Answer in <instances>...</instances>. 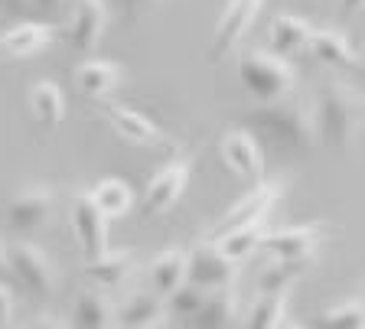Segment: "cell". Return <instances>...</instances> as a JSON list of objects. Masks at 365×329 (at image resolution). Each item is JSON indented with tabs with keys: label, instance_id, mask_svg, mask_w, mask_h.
<instances>
[{
	"label": "cell",
	"instance_id": "cell-22",
	"mask_svg": "<svg viewBox=\"0 0 365 329\" xmlns=\"http://www.w3.org/2000/svg\"><path fill=\"white\" fill-rule=\"evenodd\" d=\"M26 105H30L39 127H59L62 118H66V95H62V88L56 82H49V78H39L36 85H30Z\"/></svg>",
	"mask_w": 365,
	"mask_h": 329
},
{
	"label": "cell",
	"instance_id": "cell-23",
	"mask_svg": "<svg viewBox=\"0 0 365 329\" xmlns=\"http://www.w3.org/2000/svg\"><path fill=\"white\" fill-rule=\"evenodd\" d=\"M114 323V303L101 287H88L76 297V329H108Z\"/></svg>",
	"mask_w": 365,
	"mask_h": 329
},
{
	"label": "cell",
	"instance_id": "cell-31",
	"mask_svg": "<svg viewBox=\"0 0 365 329\" xmlns=\"http://www.w3.org/2000/svg\"><path fill=\"white\" fill-rule=\"evenodd\" d=\"M30 7H33V10H39V14L62 16V14H68V7H72V0H30Z\"/></svg>",
	"mask_w": 365,
	"mask_h": 329
},
{
	"label": "cell",
	"instance_id": "cell-1",
	"mask_svg": "<svg viewBox=\"0 0 365 329\" xmlns=\"http://www.w3.org/2000/svg\"><path fill=\"white\" fill-rule=\"evenodd\" d=\"M362 95L359 88L346 82H327L319 88L313 121H317V137L333 150H346L362 130Z\"/></svg>",
	"mask_w": 365,
	"mask_h": 329
},
{
	"label": "cell",
	"instance_id": "cell-35",
	"mask_svg": "<svg viewBox=\"0 0 365 329\" xmlns=\"http://www.w3.org/2000/svg\"><path fill=\"white\" fill-rule=\"evenodd\" d=\"M20 329H68V326L62 320H56V316H39V320L26 323V326H20Z\"/></svg>",
	"mask_w": 365,
	"mask_h": 329
},
{
	"label": "cell",
	"instance_id": "cell-32",
	"mask_svg": "<svg viewBox=\"0 0 365 329\" xmlns=\"http://www.w3.org/2000/svg\"><path fill=\"white\" fill-rule=\"evenodd\" d=\"M30 0H0V16H14V20H23L30 16Z\"/></svg>",
	"mask_w": 365,
	"mask_h": 329
},
{
	"label": "cell",
	"instance_id": "cell-10",
	"mask_svg": "<svg viewBox=\"0 0 365 329\" xmlns=\"http://www.w3.org/2000/svg\"><path fill=\"white\" fill-rule=\"evenodd\" d=\"M108 219L95 202H91L88 192H78L68 209V225H72V235H76V245L82 248L85 258H95L108 248Z\"/></svg>",
	"mask_w": 365,
	"mask_h": 329
},
{
	"label": "cell",
	"instance_id": "cell-5",
	"mask_svg": "<svg viewBox=\"0 0 365 329\" xmlns=\"http://www.w3.org/2000/svg\"><path fill=\"white\" fill-rule=\"evenodd\" d=\"M261 7H264V0H228L215 20L212 39H209V62H222L228 53H235L251 24L258 20Z\"/></svg>",
	"mask_w": 365,
	"mask_h": 329
},
{
	"label": "cell",
	"instance_id": "cell-19",
	"mask_svg": "<svg viewBox=\"0 0 365 329\" xmlns=\"http://www.w3.org/2000/svg\"><path fill=\"white\" fill-rule=\"evenodd\" d=\"M192 329H232L238 323V291L235 287H215L205 291V300L190 316Z\"/></svg>",
	"mask_w": 365,
	"mask_h": 329
},
{
	"label": "cell",
	"instance_id": "cell-2",
	"mask_svg": "<svg viewBox=\"0 0 365 329\" xmlns=\"http://www.w3.org/2000/svg\"><path fill=\"white\" fill-rule=\"evenodd\" d=\"M251 127L264 130L271 140L290 150H310L317 144V121H313V105L304 95H287L281 101L261 105L248 115Z\"/></svg>",
	"mask_w": 365,
	"mask_h": 329
},
{
	"label": "cell",
	"instance_id": "cell-3",
	"mask_svg": "<svg viewBox=\"0 0 365 329\" xmlns=\"http://www.w3.org/2000/svg\"><path fill=\"white\" fill-rule=\"evenodd\" d=\"M238 78L248 88V95L261 105L281 101L287 95H294L297 88V69L290 66V59L274 56L271 49H245L238 53Z\"/></svg>",
	"mask_w": 365,
	"mask_h": 329
},
{
	"label": "cell",
	"instance_id": "cell-7",
	"mask_svg": "<svg viewBox=\"0 0 365 329\" xmlns=\"http://www.w3.org/2000/svg\"><path fill=\"white\" fill-rule=\"evenodd\" d=\"M7 268L16 281L26 287V293L33 297H49L56 291V271L46 258V251L33 241H14L7 248Z\"/></svg>",
	"mask_w": 365,
	"mask_h": 329
},
{
	"label": "cell",
	"instance_id": "cell-18",
	"mask_svg": "<svg viewBox=\"0 0 365 329\" xmlns=\"http://www.w3.org/2000/svg\"><path fill=\"white\" fill-rule=\"evenodd\" d=\"M137 274V254L134 251H101L95 254V258H88V264H85V277H88L95 287H124V283H130V277Z\"/></svg>",
	"mask_w": 365,
	"mask_h": 329
},
{
	"label": "cell",
	"instance_id": "cell-14",
	"mask_svg": "<svg viewBox=\"0 0 365 329\" xmlns=\"http://www.w3.org/2000/svg\"><path fill=\"white\" fill-rule=\"evenodd\" d=\"M317 62L329 66V69L342 72V75H356L362 72V59H359L356 46H352L349 39L342 36L339 30H329V26H319V30H310V39H307V49Z\"/></svg>",
	"mask_w": 365,
	"mask_h": 329
},
{
	"label": "cell",
	"instance_id": "cell-21",
	"mask_svg": "<svg viewBox=\"0 0 365 329\" xmlns=\"http://www.w3.org/2000/svg\"><path fill=\"white\" fill-rule=\"evenodd\" d=\"M313 26L307 24L304 16L294 14H277L271 20V30H267V46L274 56L290 59V56H300L307 49V39H310Z\"/></svg>",
	"mask_w": 365,
	"mask_h": 329
},
{
	"label": "cell",
	"instance_id": "cell-11",
	"mask_svg": "<svg viewBox=\"0 0 365 329\" xmlns=\"http://www.w3.org/2000/svg\"><path fill=\"white\" fill-rule=\"evenodd\" d=\"M190 173H192V163L190 160H170L167 167L160 169L157 177L147 183L144 189V215L157 219V215H167L176 202L182 199V192L190 186Z\"/></svg>",
	"mask_w": 365,
	"mask_h": 329
},
{
	"label": "cell",
	"instance_id": "cell-25",
	"mask_svg": "<svg viewBox=\"0 0 365 329\" xmlns=\"http://www.w3.org/2000/svg\"><path fill=\"white\" fill-rule=\"evenodd\" d=\"M88 196L108 219H121V215H128L130 209H134V192H130V186L124 183L121 177L98 179V183L88 189Z\"/></svg>",
	"mask_w": 365,
	"mask_h": 329
},
{
	"label": "cell",
	"instance_id": "cell-17",
	"mask_svg": "<svg viewBox=\"0 0 365 329\" xmlns=\"http://www.w3.org/2000/svg\"><path fill=\"white\" fill-rule=\"evenodd\" d=\"M167 320V303L153 291H137L121 306H114V326L124 329H160Z\"/></svg>",
	"mask_w": 365,
	"mask_h": 329
},
{
	"label": "cell",
	"instance_id": "cell-30",
	"mask_svg": "<svg viewBox=\"0 0 365 329\" xmlns=\"http://www.w3.org/2000/svg\"><path fill=\"white\" fill-rule=\"evenodd\" d=\"M202 300H205V287L182 281L180 287L170 293V297H163V303H167V316H180V320H190V316L196 313L199 306H202Z\"/></svg>",
	"mask_w": 365,
	"mask_h": 329
},
{
	"label": "cell",
	"instance_id": "cell-33",
	"mask_svg": "<svg viewBox=\"0 0 365 329\" xmlns=\"http://www.w3.org/2000/svg\"><path fill=\"white\" fill-rule=\"evenodd\" d=\"M153 7H160V0H121V10L128 20H137L144 10H153Z\"/></svg>",
	"mask_w": 365,
	"mask_h": 329
},
{
	"label": "cell",
	"instance_id": "cell-39",
	"mask_svg": "<svg viewBox=\"0 0 365 329\" xmlns=\"http://www.w3.org/2000/svg\"><path fill=\"white\" fill-rule=\"evenodd\" d=\"M108 329H124V326H114V323H111V326H108Z\"/></svg>",
	"mask_w": 365,
	"mask_h": 329
},
{
	"label": "cell",
	"instance_id": "cell-37",
	"mask_svg": "<svg viewBox=\"0 0 365 329\" xmlns=\"http://www.w3.org/2000/svg\"><path fill=\"white\" fill-rule=\"evenodd\" d=\"M274 329H304V326H300V323H294V320H287V316H284V320L277 323V326H274Z\"/></svg>",
	"mask_w": 365,
	"mask_h": 329
},
{
	"label": "cell",
	"instance_id": "cell-36",
	"mask_svg": "<svg viewBox=\"0 0 365 329\" xmlns=\"http://www.w3.org/2000/svg\"><path fill=\"white\" fill-rule=\"evenodd\" d=\"M359 7H362V0H342L339 14H342V16H352V14H356V10H359Z\"/></svg>",
	"mask_w": 365,
	"mask_h": 329
},
{
	"label": "cell",
	"instance_id": "cell-20",
	"mask_svg": "<svg viewBox=\"0 0 365 329\" xmlns=\"http://www.w3.org/2000/svg\"><path fill=\"white\" fill-rule=\"evenodd\" d=\"M121 82V66L111 59H82L76 66V88L85 98H108Z\"/></svg>",
	"mask_w": 365,
	"mask_h": 329
},
{
	"label": "cell",
	"instance_id": "cell-24",
	"mask_svg": "<svg viewBox=\"0 0 365 329\" xmlns=\"http://www.w3.org/2000/svg\"><path fill=\"white\" fill-rule=\"evenodd\" d=\"M182 281H186V251L180 248L160 251L150 264V291L160 297H170Z\"/></svg>",
	"mask_w": 365,
	"mask_h": 329
},
{
	"label": "cell",
	"instance_id": "cell-4",
	"mask_svg": "<svg viewBox=\"0 0 365 329\" xmlns=\"http://www.w3.org/2000/svg\"><path fill=\"white\" fill-rule=\"evenodd\" d=\"M281 196H284L281 179H264V183H258L255 189H248L242 199L232 202V206L222 212V219L209 229V238H222V235H228V231L245 229V225L264 222L267 215H271V209L281 202Z\"/></svg>",
	"mask_w": 365,
	"mask_h": 329
},
{
	"label": "cell",
	"instance_id": "cell-6",
	"mask_svg": "<svg viewBox=\"0 0 365 329\" xmlns=\"http://www.w3.org/2000/svg\"><path fill=\"white\" fill-rule=\"evenodd\" d=\"M327 238L323 225H294V229H274L264 231L258 241V251L267 258L281 261H300V264H313L317 251Z\"/></svg>",
	"mask_w": 365,
	"mask_h": 329
},
{
	"label": "cell",
	"instance_id": "cell-13",
	"mask_svg": "<svg viewBox=\"0 0 365 329\" xmlns=\"http://www.w3.org/2000/svg\"><path fill=\"white\" fill-rule=\"evenodd\" d=\"M56 39V26L46 20H16L10 30L0 33V66L39 56Z\"/></svg>",
	"mask_w": 365,
	"mask_h": 329
},
{
	"label": "cell",
	"instance_id": "cell-38",
	"mask_svg": "<svg viewBox=\"0 0 365 329\" xmlns=\"http://www.w3.org/2000/svg\"><path fill=\"white\" fill-rule=\"evenodd\" d=\"M7 268V248H4V241H0V271Z\"/></svg>",
	"mask_w": 365,
	"mask_h": 329
},
{
	"label": "cell",
	"instance_id": "cell-15",
	"mask_svg": "<svg viewBox=\"0 0 365 329\" xmlns=\"http://www.w3.org/2000/svg\"><path fill=\"white\" fill-rule=\"evenodd\" d=\"M56 202V192L49 186H26L23 192H16L7 206V222L14 231H23V235H33L39 225L49 219Z\"/></svg>",
	"mask_w": 365,
	"mask_h": 329
},
{
	"label": "cell",
	"instance_id": "cell-29",
	"mask_svg": "<svg viewBox=\"0 0 365 329\" xmlns=\"http://www.w3.org/2000/svg\"><path fill=\"white\" fill-rule=\"evenodd\" d=\"M313 329H362V297L329 306L327 313L313 323Z\"/></svg>",
	"mask_w": 365,
	"mask_h": 329
},
{
	"label": "cell",
	"instance_id": "cell-8",
	"mask_svg": "<svg viewBox=\"0 0 365 329\" xmlns=\"http://www.w3.org/2000/svg\"><path fill=\"white\" fill-rule=\"evenodd\" d=\"M186 281L199 283L205 291L235 287L238 283V261L225 258L212 238H209V241H199V245L186 254Z\"/></svg>",
	"mask_w": 365,
	"mask_h": 329
},
{
	"label": "cell",
	"instance_id": "cell-34",
	"mask_svg": "<svg viewBox=\"0 0 365 329\" xmlns=\"http://www.w3.org/2000/svg\"><path fill=\"white\" fill-rule=\"evenodd\" d=\"M10 320H14V297H10V291L0 283V329H7Z\"/></svg>",
	"mask_w": 365,
	"mask_h": 329
},
{
	"label": "cell",
	"instance_id": "cell-26",
	"mask_svg": "<svg viewBox=\"0 0 365 329\" xmlns=\"http://www.w3.org/2000/svg\"><path fill=\"white\" fill-rule=\"evenodd\" d=\"M287 313V291L281 293H261L255 303L248 306L242 326L238 329H274Z\"/></svg>",
	"mask_w": 365,
	"mask_h": 329
},
{
	"label": "cell",
	"instance_id": "cell-27",
	"mask_svg": "<svg viewBox=\"0 0 365 329\" xmlns=\"http://www.w3.org/2000/svg\"><path fill=\"white\" fill-rule=\"evenodd\" d=\"M310 264H300V261H281V258H267V264L258 274V287L261 293H281L287 291L297 277L304 274Z\"/></svg>",
	"mask_w": 365,
	"mask_h": 329
},
{
	"label": "cell",
	"instance_id": "cell-28",
	"mask_svg": "<svg viewBox=\"0 0 365 329\" xmlns=\"http://www.w3.org/2000/svg\"><path fill=\"white\" fill-rule=\"evenodd\" d=\"M261 235H264V222L245 225V229H235V231H228V235H222V238H212V241L219 245V251L225 254V258L245 261V258H251V254L258 251Z\"/></svg>",
	"mask_w": 365,
	"mask_h": 329
},
{
	"label": "cell",
	"instance_id": "cell-16",
	"mask_svg": "<svg viewBox=\"0 0 365 329\" xmlns=\"http://www.w3.org/2000/svg\"><path fill=\"white\" fill-rule=\"evenodd\" d=\"M219 153H222V160H225V167L232 169L238 179L261 177V147L248 130H242V127L225 130L219 140Z\"/></svg>",
	"mask_w": 365,
	"mask_h": 329
},
{
	"label": "cell",
	"instance_id": "cell-12",
	"mask_svg": "<svg viewBox=\"0 0 365 329\" xmlns=\"http://www.w3.org/2000/svg\"><path fill=\"white\" fill-rule=\"evenodd\" d=\"M98 111H101V118L111 124L114 134H118V137H124L128 144H134V147H167L170 144V140L163 137V130H160L147 115L134 111V108L101 98Z\"/></svg>",
	"mask_w": 365,
	"mask_h": 329
},
{
	"label": "cell",
	"instance_id": "cell-9",
	"mask_svg": "<svg viewBox=\"0 0 365 329\" xmlns=\"http://www.w3.org/2000/svg\"><path fill=\"white\" fill-rule=\"evenodd\" d=\"M108 20H111V14H108L105 0H72L66 24V36L72 43V49L78 56L95 53L108 30Z\"/></svg>",
	"mask_w": 365,
	"mask_h": 329
}]
</instances>
